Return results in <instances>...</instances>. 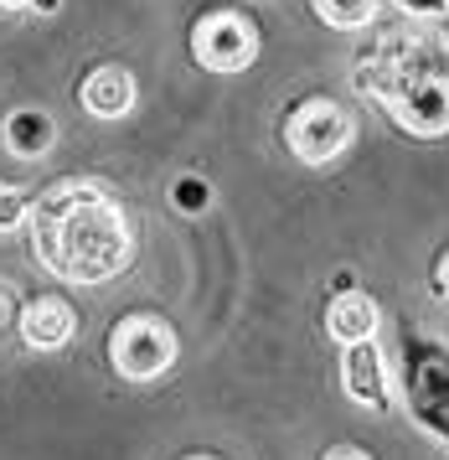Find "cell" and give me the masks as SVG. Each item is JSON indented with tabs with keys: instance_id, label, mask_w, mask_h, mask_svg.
Instances as JSON below:
<instances>
[{
	"instance_id": "obj_1",
	"label": "cell",
	"mask_w": 449,
	"mask_h": 460,
	"mask_svg": "<svg viewBox=\"0 0 449 460\" xmlns=\"http://www.w3.org/2000/svg\"><path fill=\"white\" fill-rule=\"evenodd\" d=\"M41 270L62 285H103L129 264V228L119 202L93 181H62L26 212Z\"/></svg>"
},
{
	"instance_id": "obj_6",
	"label": "cell",
	"mask_w": 449,
	"mask_h": 460,
	"mask_svg": "<svg viewBox=\"0 0 449 460\" xmlns=\"http://www.w3.org/2000/svg\"><path fill=\"white\" fill-rule=\"evenodd\" d=\"M341 373H347V394L357 398V403H367V409H377V414H388L392 409V383H388V367H383V352H377L372 336L347 347Z\"/></svg>"
},
{
	"instance_id": "obj_11",
	"label": "cell",
	"mask_w": 449,
	"mask_h": 460,
	"mask_svg": "<svg viewBox=\"0 0 449 460\" xmlns=\"http://www.w3.org/2000/svg\"><path fill=\"white\" fill-rule=\"evenodd\" d=\"M315 16L341 26V31H357V26H367L377 16V0H315Z\"/></svg>"
},
{
	"instance_id": "obj_5",
	"label": "cell",
	"mask_w": 449,
	"mask_h": 460,
	"mask_svg": "<svg viewBox=\"0 0 449 460\" xmlns=\"http://www.w3.org/2000/svg\"><path fill=\"white\" fill-rule=\"evenodd\" d=\"M191 52H197V63L212 67V73H243V67L259 58V31H253L243 16H233V11H217V16L197 22Z\"/></svg>"
},
{
	"instance_id": "obj_3",
	"label": "cell",
	"mask_w": 449,
	"mask_h": 460,
	"mask_svg": "<svg viewBox=\"0 0 449 460\" xmlns=\"http://www.w3.org/2000/svg\"><path fill=\"white\" fill-rule=\"evenodd\" d=\"M109 357H114V373L145 383V377H161L176 362V336L155 315H129V321H119V332L109 341Z\"/></svg>"
},
{
	"instance_id": "obj_17",
	"label": "cell",
	"mask_w": 449,
	"mask_h": 460,
	"mask_svg": "<svg viewBox=\"0 0 449 460\" xmlns=\"http://www.w3.org/2000/svg\"><path fill=\"white\" fill-rule=\"evenodd\" d=\"M0 5H5V11H21V5H31V0H0Z\"/></svg>"
},
{
	"instance_id": "obj_12",
	"label": "cell",
	"mask_w": 449,
	"mask_h": 460,
	"mask_svg": "<svg viewBox=\"0 0 449 460\" xmlns=\"http://www.w3.org/2000/svg\"><path fill=\"white\" fill-rule=\"evenodd\" d=\"M26 197H21L16 187H0V233H11V228H21L26 223Z\"/></svg>"
},
{
	"instance_id": "obj_15",
	"label": "cell",
	"mask_w": 449,
	"mask_h": 460,
	"mask_svg": "<svg viewBox=\"0 0 449 460\" xmlns=\"http://www.w3.org/2000/svg\"><path fill=\"white\" fill-rule=\"evenodd\" d=\"M439 290L449 295V259H445V264H439Z\"/></svg>"
},
{
	"instance_id": "obj_4",
	"label": "cell",
	"mask_w": 449,
	"mask_h": 460,
	"mask_svg": "<svg viewBox=\"0 0 449 460\" xmlns=\"http://www.w3.org/2000/svg\"><path fill=\"white\" fill-rule=\"evenodd\" d=\"M351 146V114L330 99H310L289 114V150L305 166H330Z\"/></svg>"
},
{
	"instance_id": "obj_8",
	"label": "cell",
	"mask_w": 449,
	"mask_h": 460,
	"mask_svg": "<svg viewBox=\"0 0 449 460\" xmlns=\"http://www.w3.org/2000/svg\"><path fill=\"white\" fill-rule=\"evenodd\" d=\"M21 336H26V347H37V352L62 347V341L73 336V311H67V300H31V305L21 311Z\"/></svg>"
},
{
	"instance_id": "obj_9",
	"label": "cell",
	"mask_w": 449,
	"mask_h": 460,
	"mask_svg": "<svg viewBox=\"0 0 449 460\" xmlns=\"http://www.w3.org/2000/svg\"><path fill=\"white\" fill-rule=\"evenodd\" d=\"M52 140H57V125H52V114H41V109H16V114L5 119V150L21 155V161L47 155Z\"/></svg>"
},
{
	"instance_id": "obj_13",
	"label": "cell",
	"mask_w": 449,
	"mask_h": 460,
	"mask_svg": "<svg viewBox=\"0 0 449 460\" xmlns=\"http://www.w3.org/2000/svg\"><path fill=\"white\" fill-rule=\"evenodd\" d=\"M392 5H398L403 16H439L449 0H392Z\"/></svg>"
},
{
	"instance_id": "obj_7",
	"label": "cell",
	"mask_w": 449,
	"mask_h": 460,
	"mask_svg": "<svg viewBox=\"0 0 449 460\" xmlns=\"http://www.w3.org/2000/svg\"><path fill=\"white\" fill-rule=\"evenodd\" d=\"M135 104V78L124 73V67H99V73H88V84H83V109L93 114V119H119L129 114Z\"/></svg>"
},
{
	"instance_id": "obj_10",
	"label": "cell",
	"mask_w": 449,
	"mask_h": 460,
	"mask_svg": "<svg viewBox=\"0 0 449 460\" xmlns=\"http://www.w3.org/2000/svg\"><path fill=\"white\" fill-rule=\"evenodd\" d=\"M326 332L341 341V347H351V341H367L372 332H377V305H372L367 295H336L326 311Z\"/></svg>"
},
{
	"instance_id": "obj_14",
	"label": "cell",
	"mask_w": 449,
	"mask_h": 460,
	"mask_svg": "<svg viewBox=\"0 0 449 460\" xmlns=\"http://www.w3.org/2000/svg\"><path fill=\"white\" fill-rule=\"evenodd\" d=\"M326 460H367V456H362V450H351V445H341V450H330Z\"/></svg>"
},
{
	"instance_id": "obj_16",
	"label": "cell",
	"mask_w": 449,
	"mask_h": 460,
	"mask_svg": "<svg viewBox=\"0 0 449 460\" xmlns=\"http://www.w3.org/2000/svg\"><path fill=\"white\" fill-rule=\"evenodd\" d=\"M31 5H41V11H57L62 0H31Z\"/></svg>"
},
{
	"instance_id": "obj_2",
	"label": "cell",
	"mask_w": 449,
	"mask_h": 460,
	"mask_svg": "<svg viewBox=\"0 0 449 460\" xmlns=\"http://www.w3.org/2000/svg\"><path fill=\"white\" fill-rule=\"evenodd\" d=\"M357 88L377 93L388 114L409 135H449V78L445 73H409V67L392 63H362L357 67Z\"/></svg>"
}]
</instances>
